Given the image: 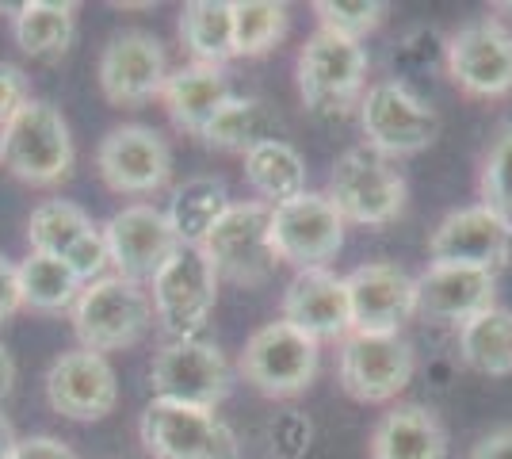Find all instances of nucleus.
<instances>
[{
  "label": "nucleus",
  "instance_id": "1",
  "mask_svg": "<svg viewBox=\"0 0 512 459\" xmlns=\"http://www.w3.org/2000/svg\"><path fill=\"white\" fill-rule=\"evenodd\" d=\"M371 73V54L356 39L314 27L295 58V85L302 108L318 119H344L360 108Z\"/></svg>",
  "mask_w": 512,
  "mask_h": 459
},
{
  "label": "nucleus",
  "instance_id": "2",
  "mask_svg": "<svg viewBox=\"0 0 512 459\" xmlns=\"http://www.w3.org/2000/svg\"><path fill=\"white\" fill-rule=\"evenodd\" d=\"M77 161L69 119L50 100H27L0 127V169L31 188H54L69 180Z\"/></svg>",
  "mask_w": 512,
  "mask_h": 459
},
{
  "label": "nucleus",
  "instance_id": "3",
  "mask_svg": "<svg viewBox=\"0 0 512 459\" xmlns=\"http://www.w3.org/2000/svg\"><path fill=\"white\" fill-rule=\"evenodd\" d=\"M356 119H360L363 150L379 153L386 161L413 157L440 138V111L425 96H417L402 77H383L367 85Z\"/></svg>",
  "mask_w": 512,
  "mask_h": 459
},
{
  "label": "nucleus",
  "instance_id": "4",
  "mask_svg": "<svg viewBox=\"0 0 512 459\" xmlns=\"http://www.w3.org/2000/svg\"><path fill=\"white\" fill-rule=\"evenodd\" d=\"M73 333L88 352H123L134 349L146 333L153 329V303L150 291L123 276H100L92 284L81 287L77 303L69 310Z\"/></svg>",
  "mask_w": 512,
  "mask_h": 459
},
{
  "label": "nucleus",
  "instance_id": "5",
  "mask_svg": "<svg viewBox=\"0 0 512 459\" xmlns=\"http://www.w3.org/2000/svg\"><path fill=\"white\" fill-rule=\"evenodd\" d=\"M325 196L341 211L344 226L379 230L406 215L409 184L406 176L394 169V161L363 150V146H352L333 161Z\"/></svg>",
  "mask_w": 512,
  "mask_h": 459
},
{
  "label": "nucleus",
  "instance_id": "6",
  "mask_svg": "<svg viewBox=\"0 0 512 459\" xmlns=\"http://www.w3.org/2000/svg\"><path fill=\"white\" fill-rule=\"evenodd\" d=\"M321 368V345L283 318L253 329L237 356V375L264 398H299L314 387Z\"/></svg>",
  "mask_w": 512,
  "mask_h": 459
},
{
  "label": "nucleus",
  "instance_id": "7",
  "mask_svg": "<svg viewBox=\"0 0 512 459\" xmlns=\"http://www.w3.org/2000/svg\"><path fill=\"white\" fill-rule=\"evenodd\" d=\"M199 249L218 280L234 287H264L279 264L272 249V207L260 199L230 203Z\"/></svg>",
  "mask_w": 512,
  "mask_h": 459
},
{
  "label": "nucleus",
  "instance_id": "8",
  "mask_svg": "<svg viewBox=\"0 0 512 459\" xmlns=\"http://www.w3.org/2000/svg\"><path fill=\"white\" fill-rule=\"evenodd\" d=\"M138 440L150 459H241V440L218 410L150 398L138 417Z\"/></svg>",
  "mask_w": 512,
  "mask_h": 459
},
{
  "label": "nucleus",
  "instance_id": "9",
  "mask_svg": "<svg viewBox=\"0 0 512 459\" xmlns=\"http://www.w3.org/2000/svg\"><path fill=\"white\" fill-rule=\"evenodd\" d=\"M417 375V349L402 333L352 329L337 352V379L360 406H394Z\"/></svg>",
  "mask_w": 512,
  "mask_h": 459
},
{
  "label": "nucleus",
  "instance_id": "10",
  "mask_svg": "<svg viewBox=\"0 0 512 459\" xmlns=\"http://www.w3.org/2000/svg\"><path fill=\"white\" fill-rule=\"evenodd\" d=\"M444 73L467 100L512 96V27L497 16L459 23L444 39Z\"/></svg>",
  "mask_w": 512,
  "mask_h": 459
},
{
  "label": "nucleus",
  "instance_id": "11",
  "mask_svg": "<svg viewBox=\"0 0 512 459\" xmlns=\"http://www.w3.org/2000/svg\"><path fill=\"white\" fill-rule=\"evenodd\" d=\"M153 322L165 329L169 341H188L211 326V314L218 306V276L203 249L180 245L161 272L150 280Z\"/></svg>",
  "mask_w": 512,
  "mask_h": 459
},
{
  "label": "nucleus",
  "instance_id": "12",
  "mask_svg": "<svg viewBox=\"0 0 512 459\" xmlns=\"http://www.w3.org/2000/svg\"><path fill=\"white\" fill-rule=\"evenodd\" d=\"M146 379H150L153 398L218 410L234 391L237 372L214 341L188 337V341H165L153 352Z\"/></svg>",
  "mask_w": 512,
  "mask_h": 459
},
{
  "label": "nucleus",
  "instance_id": "13",
  "mask_svg": "<svg viewBox=\"0 0 512 459\" xmlns=\"http://www.w3.org/2000/svg\"><path fill=\"white\" fill-rule=\"evenodd\" d=\"M96 173L107 192L146 203L172 180V146L161 131L146 123L111 127L96 146Z\"/></svg>",
  "mask_w": 512,
  "mask_h": 459
},
{
  "label": "nucleus",
  "instance_id": "14",
  "mask_svg": "<svg viewBox=\"0 0 512 459\" xmlns=\"http://www.w3.org/2000/svg\"><path fill=\"white\" fill-rule=\"evenodd\" d=\"M96 81L111 108H142L150 100H161V88L169 81L165 43L142 27L115 31L100 50Z\"/></svg>",
  "mask_w": 512,
  "mask_h": 459
},
{
  "label": "nucleus",
  "instance_id": "15",
  "mask_svg": "<svg viewBox=\"0 0 512 459\" xmlns=\"http://www.w3.org/2000/svg\"><path fill=\"white\" fill-rule=\"evenodd\" d=\"M344 219L325 192H302L272 207V249L279 264L302 268H329L344 249Z\"/></svg>",
  "mask_w": 512,
  "mask_h": 459
},
{
  "label": "nucleus",
  "instance_id": "16",
  "mask_svg": "<svg viewBox=\"0 0 512 459\" xmlns=\"http://www.w3.org/2000/svg\"><path fill=\"white\" fill-rule=\"evenodd\" d=\"M23 234H27V253H43V257L69 264L81 284H92L104 276V226L92 222L85 207H77L69 199H46L31 211Z\"/></svg>",
  "mask_w": 512,
  "mask_h": 459
},
{
  "label": "nucleus",
  "instance_id": "17",
  "mask_svg": "<svg viewBox=\"0 0 512 459\" xmlns=\"http://www.w3.org/2000/svg\"><path fill=\"white\" fill-rule=\"evenodd\" d=\"M43 391L50 410L65 421H104L119 406V375L111 368V360L100 352L69 349L58 352L46 368Z\"/></svg>",
  "mask_w": 512,
  "mask_h": 459
},
{
  "label": "nucleus",
  "instance_id": "18",
  "mask_svg": "<svg viewBox=\"0 0 512 459\" xmlns=\"http://www.w3.org/2000/svg\"><path fill=\"white\" fill-rule=\"evenodd\" d=\"M104 245L107 264L115 268V276L134 280V284H150L161 272V264L180 249V241L172 234L169 219L161 207L153 203H127L104 222Z\"/></svg>",
  "mask_w": 512,
  "mask_h": 459
},
{
  "label": "nucleus",
  "instance_id": "19",
  "mask_svg": "<svg viewBox=\"0 0 512 459\" xmlns=\"http://www.w3.org/2000/svg\"><path fill=\"white\" fill-rule=\"evenodd\" d=\"M352 329L360 333H402L417 318V276L394 261H367L344 276Z\"/></svg>",
  "mask_w": 512,
  "mask_h": 459
},
{
  "label": "nucleus",
  "instance_id": "20",
  "mask_svg": "<svg viewBox=\"0 0 512 459\" xmlns=\"http://www.w3.org/2000/svg\"><path fill=\"white\" fill-rule=\"evenodd\" d=\"M509 253L512 230L482 203L448 211L428 234V264H459V268L497 272L509 261Z\"/></svg>",
  "mask_w": 512,
  "mask_h": 459
},
{
  "label": "nucleus",
  "instance_id": "21",
  "mask_svg": "<svg viewBox=\"0 0 512 459\" xmlns=\"http://www.w3.org/2000/svg\"><path fill=\"white\" fill-rule=\"evenodd\" d=\"M279 318L287 326L302 329L314 341H337L352 333V306H348V287L344 276L333 268H302L291 276V284L283 287V303Z\"/></svg>",
  "mask_w": 512,
  "mask_h": 459
},
{
  "label": "nucleus",
  "instance_id": "22",
  "mask_svg": "<svg viewBox=\"0 0 512 459\" xmlns=\"http://www.w3.org/2000/svg\"><path fill=\"white\" fill-rule=\"evenodd\" d=\"M490 306H497V272L428 264L417 276V318L421 322L459 329Z\"/></svg>",
  "mask_w": 512,
  "mask_h": 459
},
{
  "label": "nucleus",
  "instance_id": "23",
  "mask_svg": "<svg viewBox=\"0 0 512 459\" xmlns=\"http://www.w3.org/2000/svg\"><path fill=\"white\" fill-rule=\"evenodd\" d=\"M367 459H448V429L425 402H394L371 425Z\"/></svg>",
  "mask_w": 512,
  "mask_h": 459
},
{
  "label": "nucleus",
  "instance_id": "24",
  "mask_svg": "<svg viewBox=\"0 0 512 459\" xmlns=\"http://www.w3.org/2000/svg\"><path fill=\"white\" fill-rule=\"evenodd\" d=\"M230 96H234L230 92V73L222 66H199V62L169 69V81L161 88V104H165L172 127L192 134V138L207 131V123Z\"/></svg>",
  "mask_w": 512,
  "mask_h": 459
},
{
  "label": "nucleus",
  "instance_id": "25",
  "mask_svg": "<svg viewBox=\"0 0 512 459\" xmlns=\"http://www.w3.org/2000/svg\"><path fill=\"white\" fill-rule=\"evenodd\" d=\"M279 131H283V119H279V111L268 100H260V96H230L218 108V115L207 123V131L199 134V142L207 150L241 153L245 157L256 146L279 138Z\"/></svg>",
  "mask_w": 512,
  "mask_h": 459
},
{
  "label": "nucleus",
  "instance_id": "26",
  "mask_svg": "<svg viewBox=\"0 0 512 459\" xmlns=\"http://www.w3.org/2000/svg\"><path fill=\"white\" fill-rule=\"evenodd\" d=\"M12 39L31 62H54L77 39V4L23 0L12 8Z\"/></svg>",
  "mask_w": 512,
  "mask_h": 459
},
{
  "label": "nucleus",
  "instance_id": "27",
  "mask_svg": "<svg viewBox=\"0 0 512 459\" xmlns=\"http://www.w3.org/2000/svg\"><path fill=\"white\" fill-rule=\"evenodd\" d=\"M230 203H234V199H230V188H226L222 176L199 173V176H188L184 184L172 188L169 207H165V219H169L172 234H176L180 245L199 249V245L207 241V234H211L214 222L226 215Z\"/></svg>",
  "mask_w": 512,
  "mask_h": 459
},
{
  "label": "nucleus",
  "instance_id": "28",
  "mask_svg": "<svg viewBox=\"0 0 512 459\" xmlns=\"http://www.w3.org/2000/svg\"><path fill=\"white\" fill-rule=\"evenodd\" d=\"M176 35L199 66H222L234 62V0H188L180 8Z\"/></svg>",
  "mask_w": 512,
  "mask_h": 459
},
{
  "label": "nucleus",
  "instance_id": "29",
  "mask_svg": "<svg viewBox=\"0 0 512 459\" xmlns=\"http://www.w3.org/2000/svg\"><path fill=\"white\" fill-rule=\"evenodd\" d=\"M241 173H245V184L253 188V196L268 207H279L306 192V157L287 138H272L245 153Z\"/></svg>",
  "mask_w": 512,
  "mask_h": 459
},
{
  "label": "nucleus",
  "instance_id": "30",
  "mask_svg": "<svg viewBox=\"0 0 512 459\" xmlns=\"http://www.w3.org/2000/svg\"><path fill=\"white\" fill-rule=\"evenodd\" d=\"M455 345H459V360L470 372L490 375V379L512 375V310L490 306L474 314L470 322L455 329Z\"/></svg>",
  "mask_w": 512,
  "mask_h": 459
},
{
  "label": "nucleus",
  "instance_id": "31",
  "mask_svg": "<svg viewBox=\"0 0 512 459\" xmlns=\"http://www.w3.org/2000/svg\"><path fill=\"white\" fill-rule=\"evenodd\" d=\"M20 295L27 310H39V314H62V310H73L77 295H81V280L69 264L54 261V257H43V253H27L20 264Z\"/></svg>",
  "mask_w": 512,
  "mask_h": 459
},
{
  "label": "nucleus",
  "instance_id": "32",
  "mask_svg": "<svg viewBox=\"0 0 512 459\" xmlns=\"http://www.w3.org/2000/svg\"><path fill=\"white\" fill-rule=\"evenodd\" d=\"M291 31V8L276 0H234V54L264 58Z\"/></svg>",
  "mask_w": 512,
  "mask_h": 459
},
{
  "label": "nucleus",
  "instance_id": "33",
  "mask_svg": "<svg viewBox=\"0 0 512 459\" xmlns=\"http://www.w3.org/2000/svg\"><path fill=\"white\" fill-rule=\"evenodd\" d=\"M478 199L512 230V119L493 131L478 165Z\"/></svg>",
  "mask_w": 512,
  "mask_h": 459
},
{
  "label": "nucleus",
  "instance_id": "34",
  "mask_svg": "<svg viewBox=\"0 0 512 459\" xmlns=\"http://www.w3.org/2000/svg\"><path fill=\"white\" fill-rule=\"evenodd\" d=\"M314 16L325 31L363 43L367 35H375L386 23L390 4L386 0H314Z\"/></svg>",
  "mask_w": 512,
  "mask_h": 459
},
{
  "label": "nucleus",
  "instance_id": "35",
  "mask_svg": "<svg viewBox=\"0 0 512 459\" xmlns=\"http://www.w3.org/2000/svg\"><path fill=\"white\" fill-rule=\"evenodd\" d=\"M268 440H272V456L276 459H302L310 452L314 440V425L302 410H283L272 417L268 425Z\"/></svg>",
  "mask_w": 512,
  "mask_h": 459
},
{
  "label": "nucleus",
  "instance_id": "36",
  "mask_svg": "<svg viewBox=\"0 0 512 459\" xmlns=\"http://www.w3.org/2000/svg\"><path fill=\"white\" fill-rule=\"evenodd\" d=\"M31 100V77L12 62H0V127Z\"/></svg>",
  "mask_w": 512,
  "mask_h": 459
},
{
  "label": "nucleus",
  "instance_id": "37",
  "mask_svg": "<svg viewBox=\"0 0 512 459\" xmlns=\"http://www.w3.org/2000/svg\"><path fill=\"white\" fill-rule=\"evenodd\" d=\"M12 459H81L62 437L50 433H35V437H20L12 448Z\"/></svg>",
  "mask_w": 512,
  "mask_h": 459
},
{
  "label": "nucleus",
  "instance_id": "38",
  "mask_svg": "<svg viewBox=\"0 0 512 459\" xmlns=\"http://www.w3.org/2000/svg\"><path fill=\"white\" fill-rule=\"evenodd\" d=\"M23 310V295H20V272L8 257H0V326L20 314Z\"/></svg>",
  "mask_w": 512,
  "mask_h": 459
},
{
  "label": "nucleus",
  "instance_id": "39",
  "mask_svg": "<svg viewBox=\"0 0 512 459\" xmlns=\"http://www.w3.org/2000/svg\"><path fill=\"white\" fill-rule=\"evenodd\" d=\"M470 459H512V425H501L470 448Z\"/></svg>",
  "mask_w": 512,
  "mask_h": 459
},
{
  "label": "nucleus",
  "instance_id": "40",
  "mask_svg": "<svg viewBox=\"0 0 512 459\" xmlns=\"http://www.w3.org/2000/svg\"><path fill=\"white\" fill-rule=\"evenodd\" d=\"M16 387V360H12V352L0 345V402L12 394Z\"/></svg>",
  "mask_w": 512,
  "mask_h": 459
},
{
  "label": "nucleus",
  "instance_id": "41",
  "mask_svg": "<svg viewBox=\"0 0 512 459\" xmlns=\"http://www.w3.org/2000/svg\"><path fill=\"white\" fill-rule=\"evenodd\" d=\"M16 429H12V421L0 414V459H12V448H16Z\"/></svg>",
  "mask_w": 512,
  "mask_h": 459
},
{
  "label": "nucleus",
  "instance_id": "42",
  "mask_svg": "<svg viewBox=\"0 0 512 459\" xmlns=\"http://www.w3.org/2000/svg\"><path fill=\"white\" fill-rule=\"evenodd\" d=\"M493 8H497V12H512V4H493Z\"/></svg>",
  "mask_w": 512,
  "mask_h": 459
}]
</instances>
